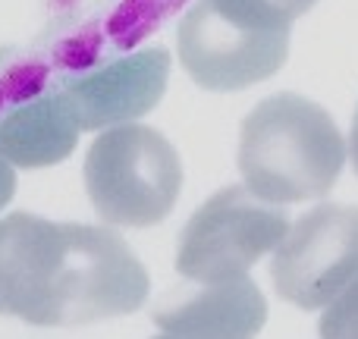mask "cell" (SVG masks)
Masks as SVG:
<instances>
[{
  "instance_id": "cell-1",
  "label": "cell",
  "mask_w": 358,
  "mask_h": 339,
  "mask_svg": "<svg viewBox=\"0 0 358 339\" xmlns=\"http://www.w3.org/2000/svg\"><path fill=\"white\" fill-rule=\"evenodd\" d=\"M148 271L113 229L35 214L0 220V315L35 327H79L132 315Z\"/></svg>"
},
{
  "instance_id": "cell-2",
  "label": "cell",
  "mask_w": 358,
  "mask_h": 339,
  "mask_svg": "<svg viewBox=\"0 0 358 339\" xmlns=\"http://www.w3.org/2000/svg\"><path fill=\"white\" fill-rule=\"evenodd\" d=\"M346 164V142L334 117L302 94H271L239 132V173L273 204L324 198Z\"/></svg>"
},
{
  "instance_id": "cell-3",
  "label": "cell",
  "mask_w": 358,
  "mask_h": 339,
  "mask_svg": "<svg viewBox=\"0 0 358 339\" xmlns=\"http://www.w3.org/2000/svg\"><path fill=\"white\" fill-rule=\"evenodd\" d=\"M85 189L101 220L113 226H155L179 198L182 161L157 129L120 123L88 148Z\"/></svg>"
},
{
  "instance_id": "cell-4",
  "label": "cell",
  "mask_w": 358,
  "mask_h": 339,
  "mask_svg": "<svg viewBox=\"0 0 358 339\" xmlns=\"http://www.w3.org/2000/svg\"><path fill=\"white\" fill-rule=\"evenodd\" d=\"M289 233V220L273 201L248 185H229L201 204L179 233L176 271L192 283L245 277Z\"/></svg>"
},
{
  "instance_id": "cell-5",
  "label": "cell",
  "mask_w": 358,
  "mask_h": 339,
  "mask_svg": "<svg viewBox=\"0 0 358 339\" xmlns=\"http://www.w3.org/2000/svg\"><path fill=\"white\" fill-rule=\"evenodd\" d=\"M271 277L296 308H327L358 280V208L321 204L299 217L277 245Z\"/></svg>"
},
{
  "instance_id": "cell-6",
  "label": "cell",
  "mask_w": 358,
  "mask_h": 339,
  "mask_svg": "<svg viewBox=\"0 0 358 339\" xmlns=\"http://www.w3.org/2000/svg\"><path fill=\"white\" fill-rule=\"evenodd\" d=\"M179 60L208 92H242L280 73L289 57V31H258L198 0L179 22Z\"/></svg>"
},
{
  "instance_id": "cell-7",
  "label": "cell",
  "mask_w": 358,
  "mask_h": 339,
  "mask_svg": "<svg viewBox=\"0 0 358 339\" xmlns=\"http://www.w3.org/2000/svg\"><path fill=\"white\" fill-rule=\"evenodd\" d=\"M170 79V54L164 48H145L123 60L63 82L82 129H110L151 113L161 104Z\"/></svg>"
},
{
  "instance_id": "cell-8",
  "label": "cell",
  "mask_w": 358,
  "mask_h": 339,
  "mask_svg": "<svg viewBox=\"0 0 358 339\" xmlns=\"http://www.w3.org/2000/svg\"><path fill=\"white\" fill-rule=\"evenodd\" d=\"M267 321V302L248 277L204 283L157 305L155 324L182 339H255Z\"/></svg>"
},
{
  "instance_id": "cell-9",
  "label": "cell",
  "mask_w": 358,
  "mask_h": 339,
  "mask_svg": "<svg viewBox=\"0 0 358 339\" xmlns=\"http://www.w3.org/2000/svg\"><path fill=\"white\" fill-rule=\"evenodd\" d=\"M79 117L63 88L13 104L0 113V154L22 170L54 167L79 142Z\"/></svg>"
},
{
  "instance_id": "cell-10",
  "label": "cell",
  "mask_w": 358,
  "mask_h": 339,
  "mask_svg": "<svg viewBox=\"0 0 358 339\" xmlns=\"http://www.w3.org/2000/svg\"><path fill=\"white\" fill-rule=\"evenodd\" d=\"M223 16L258 31H289L317 0H210Z\"/></svg>"
},
{
  "instance_id": "cell-11",
  "label": "cell",
  "mask_w": 358,
  "mask_h": 339,
  "mask_svg": "<svg viewBox=\"0 0 358 339\" xmlns=\"http://www.w3.org/2000/svg\"><path fill=\"white\" fill-rule=\"evenodd\" d=\"M317 330L321 339H358V280L327 305Z\"/></svg>"
},
{
  "instance_id": "cell-12",
  "label": "cell",
  "mask_w": 358,
  "mask_h": 339,
  "mask_svg": "<svg viewBox=\"0 0 358 339\" xmlns=\"http://www.w3.org/2000/svg\"><path fill=\"white\" fill-rule=\"evenodd\" d=\"M13 192H16V170L13 164L0 154V210L13 201Z\"/></svg>"
},
{
  "instance_id": "cell-13",
  "label": "cell",
  "mask_w": 358,
  "mask_h": 339,
  "mask_svg": "<svg viewBox=\"0 0 358 339\" xmlns=\"http://www.w3.org/2000/svg\"><path fill=\"white\" fill-rule=\"evenodd\" d=\"M349 157H352V167L358 176V107H355V117H352V132H349Z\"/></svg>"
},
{
  "instance_id": "cell-14",
  "label": "cell",
  "mask_w": 358,
  "mask_h": 339,
  "mask_svg": "<svg viewBox=\"0 0 358 339\" xmlns=\"http://www.w3.org/2000/svg\"><path fill=\"white\" fill-rule=\"evenodd\" d=\"M155 339H182V336H173V333H167V336H155Z\"/></svg>"
}]
</instances>
